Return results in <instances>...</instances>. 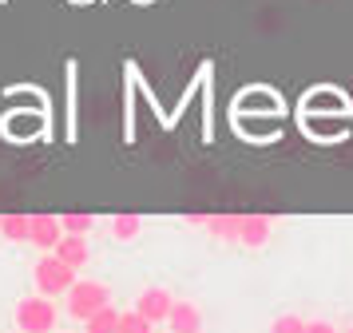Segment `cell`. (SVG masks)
I'll return each instance as SVG.
<instances>
[{
  "label": "cell",
  "instance_id": "1",
  "mask_svg": "<svg viewBox=\"0 0 353 333\" xmlns=\"http://www.w3.org/2000/svg\"><path fill=\"white\" fill-rule=\"evenodd\" d=\"M12 321H17L20 333H56L60 310H56V305H52V298H44V294H28V298L17 301Z\"/></svg>",
  "mask_w": 353,
  "mask_h": 333
},
{
  "label": "cell",
  "instance_id": "2",
  "mask_svg": "<svg viewBox=\"0 0 353 333\" xmlns=\"http://www.w3.org/2000/svg\"><path fill=\"white\" fill-rule=\"evenodd\" d=\"M32 282H36V294H44V298H60V294H68V290H72V282H76V270L68 266V262H60V258L48 250L32 266Z\"/></svg>",
  "mask_w": 353,
  "mask_h": 333
},
{
  "label": "cell",
  "instance_id": "3",
  "mask_svg": "<svg viewBox=\"0 0 353 333\" xmlns=\"http://www.w3.org/2000/svg\"><path fill=\"white\" fill-rule=\"evenodd\" d=\"M112 301V285L103 282H72V290H68V317H76V321H88V317L96 314V310H103Z\"/></svg>",
  "mask_w": 353,
  "mask_h": 333
},
{
  "label": "cell",
  "instance_id": "4",
  "mask_svg": "<svg viewBox=\"0 0 353 333\" xmlns=\"http://www.w3.org/2000/svg\"><path fill=\"white\" fill-rule=\"evenodd\" d=\"M171 305H175L171 290H163V285H147V290H139V298H135V314H143L151 325H163L167 314H171Z\"/></svg>",
  "mask_w": 353,
  "mask_h": 333
},
{
  "label": "cell",
  "instance_id": "5",
  "mask_svg": "<svg viewBox=\"0 0 353 333\" xmlns=\"http://www.w3.org/2000/svg\"><path fill=\"white\" fill-rule=\"evenodd\" d=\"M270 238H274V219H266V214H242L239 246H246V250H262Z\"/></svg>",
  "mask_w": 353,
  "mask_h": 333
},
{
  "label": "cell",
  "instance_id": "6",
  "mask_svg": "<svg viewBox=\"0 0 353 333\" xmlns=\"http://www.w3.org/2000/svg\"><path fill=\"white\" fill-rule=\"evenodd\" d=\"M60 234H64V226L56 214H28V242L36 250H52L60 242Z\"/></svg>",
  "mask_w": 353,
  "mask_h": 333
},
{
  "label": "cell",
  "instance_id": "7",
  "mask_svg": "<svg viewBox=\"0 0 353 333\" xmlns=\"http://www.w3.org/2000/svg\"><path fill=\"white\" fill-rule=\"evenodd\" d=\"M52 254L68 262L72 270H83L92 262V246H88V234H60V242L52 246Z\"/></svg>",
  "mask_w": 353,
  "mask_h": 333
},
{
  "label": "cell",
  "instance_id": "8",
  "mask_svg": "<svg viewBox=\"0 0 353 333\" xmlns=\"http://www.w3.org/2000/svg\"><path fill=\"white\" fill-rule=\"evenodd\" d=\"M171 333H203V310L194 305V301H179L171 305V314H167V321H163Z\"/></svg>",
  "mask_w": 353,
  "mask_h": 333
},
{
  "label": "cell",
  "instance_id": "9",
  "mask_svg": "<svg viewBox=\"0 0 353 333\" xmlns=\"http://www.w3.org/2000/svg\"><path fill=\"white\" fill-rule=\"evenodd\" d=\"M239 222L242 214H207V230L214 242H239Z\"/></svg>",
  "mask_w": 353,
  "mask_h": 333
},
{
  "label": "cell",
  "instance_id": "10",
  "mask_svg": "<svg viewBox=\"0 0 353 333\" xmlns=\"http://www.w3.org/2000/svg\"><path fill=\"white\" fill-rule=\"evenodd\" d=\"M108 230H112L115 242H135V238L143 234V219L131 214V210H123V214H115V219L108 222Z\"/></svg>",
  "mask_w": 353,
  "mask_h": 333
},
{
  "label": "cell",
  "instance_id": "11",
  "mask_svg": "<svg viewBox=\"0 0 353 333\" xmlns=\"http://www.w3.org/2000/svg\"><path fill=\"white\" fill-rule=\"evenodd\" d=\"M115 321H119V310L108 301L103 310H96V314L83 321V333H115Z\"/></svg>",
  "mask_w": 353,
  "mask_h": 333
},
{
  "label": "cell",
  "instance_id": "12",
  "mask_svg": "<svg viewBox=\"0 0 353 333\" xmlns=\"http://www.w3.org/2000/svg\"><path fill=\"white\" fill-rule=\"evenodd\" d=\"M0 238L4 242H28V214H4L0 219Z\"/></svg>",
  "mask_w": 353,
  "mask_h": 333
},
{
  "label": "cell",
  "instance_id": "13",
  "mask_svg": "<svg viewBox=\"0 0 353 333\" xmlns=\"http://www.w3.org/2000/svg\"><path fill=\"white\" fill-rule=\"evenodd\" d=\"M60 226H64V234H92L96 214H88V210H68V214H60Z\"/></svg>",
  "mask_w": 353,
  "mask_h": 333
},
{
  "label": "cell",
  "instance_id": "14",
  "mask_svg": "<svg viewBox=\"0 0 353 333\" xmlns=\"http://www.w3.org/2000/svg\"><path fill=\"white\" fill-rule=\"evenodd\" d=\"M151 330H155V325H151L143 314H135V310L119 314V321H115V333H151Z\"/></svg>",
  "mask_w": 353,
  "mask_h": 333
},
{
  "label": "cell",
  "instance_id": "15",
  "mask_svg": "<svg viewBox=\"0 0 353 333\" xmlns=\"http://www.w3.org/2000/svg\"><path fill=\"white\" fill-rule=\"evenodd\" d=\"M266 333H305V317H298V314H278L270 321V330Z\"/></svg>",
  "mask_w": 353,
  "mask_h": 333
},
{
  "label": "cell",
  "instance_id": "16",
  "mask_svg": "<svg viewBox=\"0 0 353 333\" xmlns=\"http://www.w3.org/2000/svg\"><path fill=\"white\" fill-rule=\"evenodd\" d=\"M305 333H337V325H334V321H321V317H318V321H305Z\"/></svg>",
  "mask_w": 353,
  "mask_h": 333
},
{
  "label": "cell",
  "instance_id": "17",
  "mask_svg": "<svg viewBox=\"0 0 353 333\" xmlns=\"http://www.w3.org/2000/svg\"><path fill=\"white\" fill-rule=\"evenodd\" d=\"M183 222L194 226V230H203V226H207V214H183Z\"/></svg>",
  "mask_w": 353,
  "mask_h": 333
},
{
  "label": "cell",
  "instance_id": "18",
  "mask_svg": "<svg viewBox=\"0 0 353 333\" xmlns=\"http://www.w3.org/2000/svg\"><path fill=\"white\" fill-rule=\"evenodd\" d=\"M345 333H353V325H350V330H345Z\"/></svg>",
  "mask_w": 353,
  "mask_h": 333
}]
</instances>
